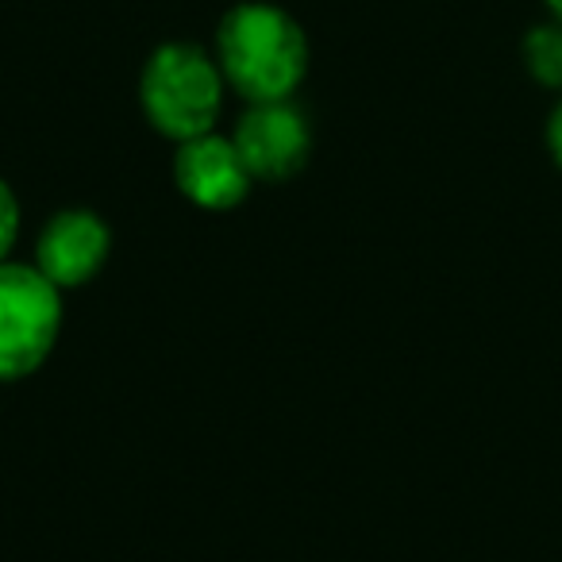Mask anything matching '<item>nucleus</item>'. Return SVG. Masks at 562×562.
Returning <instances> with one entry per match:
<instances>
[{"label":"nucleus","instance_id":"1","mask_svg":"<svg viewBox=\"0 0 562 562\" xmlns=\"http://www.w3.org/2000/svg\"><path fill=\"white\" fill-rule=\"evenodd\" d=\"M216 63L227 86L239 89L250 104L290 101L305 81L308 43L290 12L250 0L235 4L220 24Z\"/></svg>","mask_w":562,"mask_h":562},{"label":"nucleus","instance_id":"2","mask_svg":"<svg viewBox=\"0 0 562 562\" xmlns=\"http://www.w3.org/2000/svg\"><path fill=\"white\" fill-rule=\"evenodd\" d=\"M139 97L158 132L189 143L216 127L224 104V70L193 43H166L143 70Z\"/></svg>","mask_w":562,"mask_h":562},{"label":"nucleus","instance_id":"3","mask_svg":"<svg viewBox=\"0 0 562 562\" xmlns=\"http://www.w3.org/2000/svg\"><path fill=\"white\" fill-rule=\"evenodd\" d=\"M35 266L0 262V382L43 367L63 328V297Z\"/></svg>","mask_w":562,"mask_h":562},{"label":"nucleus","instance_id":"4","mask_svg":"<svg viewBox=\"0 0 562 562\" xmlns=\"http://www.w3.org/2000/svg\"><path fill=\"white\" fill-rule=\"evenodd\" d=\"M232 143L243 155V162H247L250 178H266V181L293 178L305 166L308 147H313L305 116L290 101L250 104L243 112L239 127H235Z\"/></svg>","mask_w":562,"mask_h":562},{"label":"nucleus","instance_id":"5","mask_svg":"<svg viewBox=\"0 0 562 562\" xmlns=\"http://www.w3.org/2000/svg\"><path fill=\"white\" fill-rule=\"evenodd\" d=\"M112 247V235L104 227L101 216L86 209L58 212L40 235V262L35 270L58 285V290H74V285H86L97 270L104 266Z\"/></svg>","mask_w":562,"mask_h":562},{"label":"nucleus","instance_id":"6","mask_svg":"<svg viewBox=\"0 0 562 562\" xmlns=\"http://www.w3.org/2000/svg\"><path fill=\"white\" fill-rule=\"evenodd\" d=\"M178 189L201 209H235L250 189V170L232 139L209 132L181 143L178 162H173Z\"/></svg>","mask_w":562,"mask_h":562},{"label":"nucleus","instance_id":"7","mask_svg":"<svg viewBox=\"0 0 562 562\" xmlns=\"http://www.w3.org/2000/svg\"><path fill=\"white\" fill-rule=\"evenodd\" d=\"M524 63H528L536 81L562 89V24L531 27L528 40H524Z\"/></svg>","mask_w":562,"mask_h":562},{"label":"nucleus","instance_id":"8","mask_svg":"<svg viewBox=\"0 0 562 562\" xmlns=\"http://www.w3.org/2000/svg\"><path fill=\"white\" fill-rule=\"evenodd\" d=\"M16 235H20V204H16V196H12V189L0 181V262L9 258Z\"/></svg>","mask_w":562,"mask_h":562},{"label":"nucleus","instance_id":"9","mask_svg":"<svg viewBox=\"0 0 562 562\" xmlns=\"http://www.w3.org/2000/svg\"><path fill=\"white\" fill-rule=\"evenodd\" d=\"M547 143H551L554 162L562 166V101L554 104V112H551V124H547Z\"/></svg>","mask_w":562,"mask_h":562},{"label":"nucleus","instance_id":"10","mask_svg":"<svg viewBox=\"0 0 562 562\" xmlns=\"http://www.w3.org/2000/svg\"><path fill=\"white\" fill-rule=\"evenodd\" d=\"M547 9H551L554 24H562V0H547Z\"/></svg>","mask_w":562,"mask_h":562}]
</instances>
